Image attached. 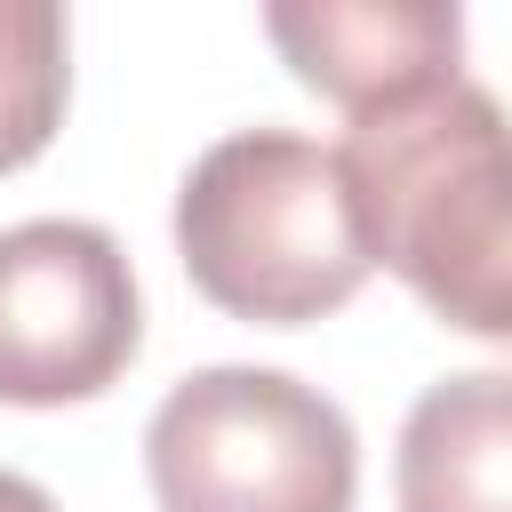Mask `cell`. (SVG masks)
Masks as SVG:
<instances>
[{
  "label": "cell",
  "mask_w": 512,
  "mask_h": 512,
  "mask_svg": "<svg viewBox=\"0 0 512 512\" xmlns=\"http://www.w3.org/2000/svg\"><path fill=\"white\" fill-rule=\"evenodd\" d=\"M336 168L368 264H384L432 320L512 344V112L456 72L360 112Z\"/></svg>",
  "instance_id": "6da1fadb"
},
{
  "label": "cell",
  "mask_w": 512,
  "mask_h": 512,
  "mask_svg": "<svg viewBox=\"0 0 512 512\" xmlns=\"http://www.w3.org/2000/svg\"><path fill=\"white\" fill-rule=\"evenodd\" d=\"M72 96V24L56 0H0V176L40 160Z\"/></svg>",
  "instance_id": "52a82bcc"
},
{
  "label": "cell",
  "mask_w": 512,
  "mask_h": 512,
  "mask_svg": "<svg viewBox=\"0 0 512 512\" xmlns=\"http://www.w3.org/2000/svg\"><path fill=\"white\" fill-rule=\"evenodd\" d=\"M136 344V272L104 224L32 216L0 232V400H96L104 384H120Z\"/></svg>",
  "instance_id": "277c9868"
},
{
  "label": "cell",
  "mask_w": 512,
  "mask_h": 512,
  "mask_svg": "<svg viewBox=\"0 0 512 512\" xmlns=\"http://www.w3.org/2000/svg\"><path fill=\"white\" fill-rule=\"evenodd\" d=\"M264 32L288 72L352 120L456 80L464 56V16L440 0H280L264 8Z\"/></svg>",
  "instance_id": "5b68a950"
},
{
  "label": "cell",
  "mask_w": 512,
  "mask_h": 512,
  "mask_svg": "<svg viewBox=\"0 0 512 512\" xmlns=\"http://www.w3.org/2000/svg\"><path fill=\"white\" fill-rule=\"evenodd\" d=\"M0 512H56V496L24 472H0Z\"/></svg>",
  "instance_id": "ba28073f"
},
{
  "label": "cell",
  "mask_w": 512,
  "mask_h": 512,
  "mask_svg": "<svg viewBox=\"0 0 512 512\" xmlns=\"http://www.w3.org/2000/svg\"><path fill=\"white\" fill-rule=\"evenodd\" d=\"M392 496L400 512H512V368H464L416 392Z\"/></svg>",
  "instance_id": "8992f818"
},
{
  "label": "cell",
  "mask_w": 512,
  "mask_h": 512,
  "mask_svg": "<svg viewBox=\"0 0 512 512\" xmlns=\"http://www.w3.org/2000/svg\"><path fill=\"white\" fill-rule=\"evenodd\" d=\"M176 256L216 312L256 328H304L368 280L344 168L296 128H240L184 168Z\"/></svg>",
  "instance_id": "7a4b0ae2"
},
{
  "label": "cell",
  "mask_w": 512,
  "mask_h": 512,
  "mask_svg": "<svg viewBox=\"0 0 512 512\" xmlns=\"http://www.w3.org/2000/svg\"><path fill=\"white\" fill-rule=\"evenodd\" d=\"M160 512H352L360 440L288 368H200L144 424Z\"/></svg>",
  "instance_id": "3957f363"
}]
</instances>
